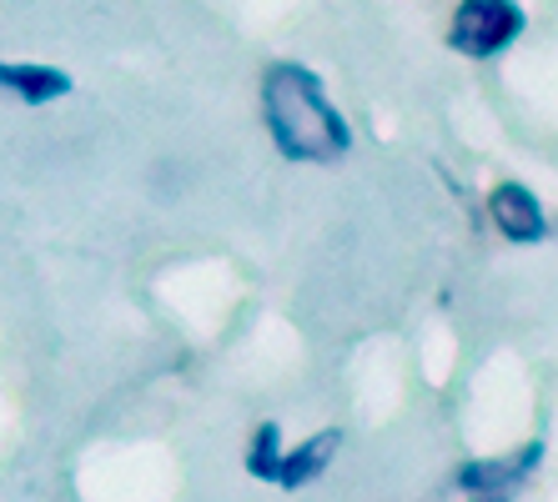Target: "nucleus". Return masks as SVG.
<instances>
[{"label":"nucleus","instance_id":"f257e3e1","mask_svg":"<svg viewBox=\"0 0 558 502\" xmlns=\"http://www.w3.org/2000/svg\"><path fill=\"white\" fill-rule=\"evenodd\" d=\"M262 121L267 136L287 161L332 167L352 151V126L338 106L327 101V81L302 61H272L262 76Z\"/></svg>","mask_w":558,"mask_h":502},{"label":"nucleus","instance_id":"f03ea898","mask_svg":"<svg viewBox=\"0 0 558 502\" xmlns=\"http://www.w3.org/2000/svg\"><path fill=\"white\" fill-rule=\"evenodd\" d=\"M529 11L519 0H458L448 21V46L468 61H498L523 40Z\"/></svg>","mask_w":558,"mask_h":502},{"label":"nucleus","instance_id":"7ed1b4c3","mask_svg":"<svg viewBox=\"0 0 558 502\" xmlns=\"http://www.w3.org/2000/svg\"><path fill=\"white\" fill-rule=\"evenodd\" d=\"M544 442L533 438L523 442L519 452H504V457H473V463H463L453 473V488L463 492V498H494V502H513V492L529 482L538 467H544Z\"/></svg>","mask_w":558,"mask_h":502},{"label":"nucleus","instance_id":"20e7f679","mask_svg":"<svg viewBox=\"0 0 558 502\" xmlns=\"http://www.w3.org/2000/svg\"><path fill=\"white\" fill-rule=\"evenodd\" d=\"M488 221H494L498 236L513 246H544L548 232H554L538 192L523 186V181H498L494 192H488Z\"/></svg>","mask_w":558,"mask_h":502},{"label":"nucleus","instance_id":"39448f33","mask_svg":"<svg viewBox=\"0 0 558 502\" xmlns=\"http://www.w3.org/2000/svg\"><path fill=\"white\" fill-rule=\"evenodd\" d=\"M342 442H348V438H342V427H323V432L302 438L298 448H287L272 488H282V492H302V488H312V482H317V477H323L327 467L338 463Z\"/></svg>","mask_w":558,"mask_h":502},{"label":"nucleus","instance_id":"423d86ee","mask_svg":"<svg viewBox=\"0 0 558 502\" xmlns=\"http://www.w3.org/2000/svg\"><path fill=\"white\" fill-rule=\"evenodd\" d=\"M0 90L36 111V106L65 101V96L76 90V81H71V71L46 65V61H0Z\"/></svg>","mask_w":558,"mask_h":502},{"label":"nucleus","instance_id":"0eeeda50","mask_svg":"<svg viewBox=\"0 0 558 502\" xmlns=\"http://www.w3.org/2000/svg\"><path fill=\"white\" fill-rule=\"evenodd\" d=\"M282 427L277 423H262L257 432L247 438V452H242V467H247V477H257V482H277V467H282Z\"/></svg>","mask_w":558,"mask_h":502}]
</instances>
